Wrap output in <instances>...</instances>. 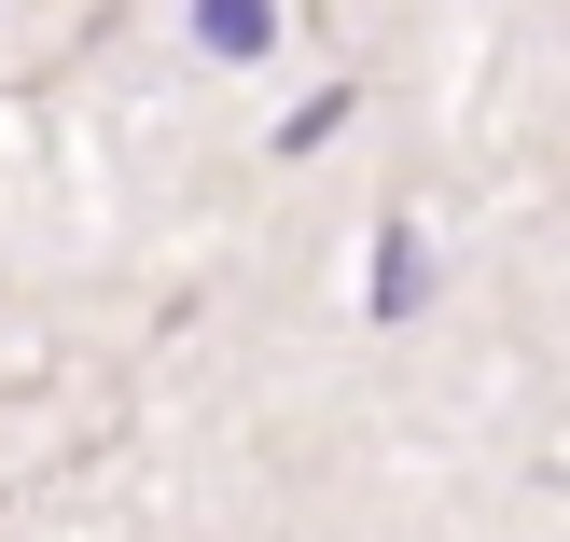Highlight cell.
<instances>
[{
    "label": "cell",
    "instance_id": "obj_1",
    "mask_svg": "<svg viewBox=\"0 0 570 542\" xmlns=\"http://www.w3.org/2000/svg\"><path fill=\"white\" fill-rule=\"evenodd\" d=\"M195 28H209V56H265V42H278V14H265V0H209Z\"/></svg>",
    "mask_w": 570,
    "mask_h": 542
}]
</instances>
